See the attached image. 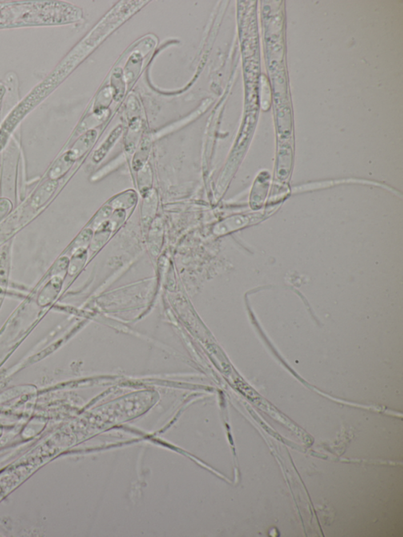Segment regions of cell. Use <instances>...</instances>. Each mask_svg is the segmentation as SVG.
<instances>
[{
  "instance_id": "cell-1",
  "label": "cell",
  "mask_w": 403,
  "mask_h": 537,
  "mask_svg": "<svg viewBox=\"0 0 403 537\" xmlns=\"http://www.w3.org/2000/svg\"><path fill=\"white\" fill-rule=\"evenodd\" d=\"M122 133V129L121 127H118L113 132L111 135H110V137L106 139V141L101 146L100 148L98 149V151L95 152V156H94V160L98 163V161H100L101 159L105 156L107 151H109V149L111 147L113 144H114V141L116 139L119 137L120 134Z\"/></svg>"
}]
</instances>
